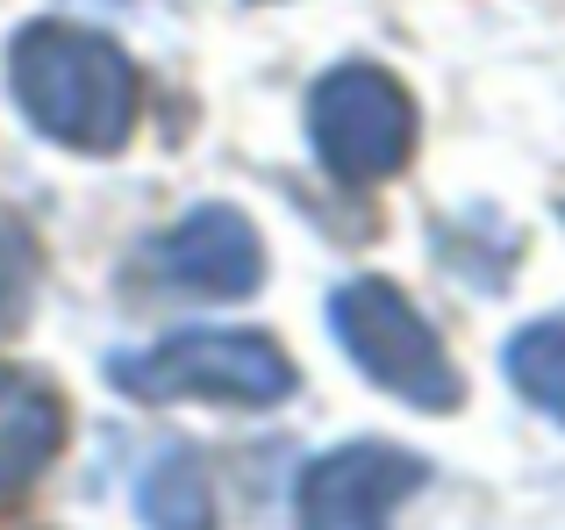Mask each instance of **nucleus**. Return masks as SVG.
<instances>
[{
  "label": "nucleus",
  "mask_w": 565,
  "mask_h": 530,
  "mask_svg": "<svg viewBox=\"0 0 565 530\" xmlns=\"http://www.w3.org/2000/svg\"><path fill=\"white\" fill-rule=\"evenodd\" d=\"M429 480V466L401 445H344L301 474V530H386L401 502Z\"/></svg>",
  "instance_id": "39448f33"
},
{
  "label": "nucleus",
  "mask_w": 565,
  "mask_h": 530,
  "mask_svg": "<svg viewBox=\"0 0 565 530\" xmlns=\"http://www.w3.org/2000/svg\"><path fill=\"white\" fill-rule=\"evenodd\" d=\"M308 137L330 180L373 187L408 166L415 151V108L380 65H337L308 94Z\"/></svg>",
  "instance_id": "20e7f679"
},
{
  "label": "nucleus",
  "mask_w": 565,
  "mask_h": 530,
  "mask_svg": "<svg viewBox=\"0 0 565 530\" xmlns=\"http://www.w3.org/2000/svg\"><path fill=\"white\" fill-rule=\"evenodd\" d=\"M501 373L515 380V394H523L530 409H544L552 423H565V322H530V330L509 337V351H501Z\"/></svg>",
  "instance_id": "1a4fd4ad"
},
{
  "label": "nucleus",
  "mask_w": 565,
  "mask_h": 530,
  "mask_svg": "<svg viewBox=\"0 0 565 530\" xmlns=\"http://www.w3.org/2000/svg\"><path fill=\"white\" fill-rule=\"evenodd\" d=\"M57 445H65V402L36 373L0 365V502L29 488Z\"/></svg>",
  "instance_id": "0eeeda50"
},
{
  "label": "nucleus",
  "mask_w": 565,
  "mask_h": 530,
  "mask_svg": "<svg viewBox=\"0 0 565 530\" xmlns=\"http://www.w3.org/2000/svg\"><path fill=\"white\" fill-rule=\"evenodd\" d=\"M330 330L380 394H394L408 409H458V394H466L458 388V365L444 359L437 330L415 316V301L401 287H386V279L337 287L330 294Z\"/></svg>",
  "instance_id": "7ed1b4c3"
},
{
  "label": "nucleus",
  "mask_w": 565,
  "mask_h": 530,
  "mask_svg": "<svg viewBox=\"0 0 565 530\" xmlns=\"http://www.w3.org/2000/svg\"><path fill=\"white\" fill-rule=\"evenodd\" d=\"M143 273L172 294H207V301H236L265 279V244L236 209L207 201V209L180 215L166 237L143 252Z\"/></svg>",
  "instance_id": "423d86ee"
},
{
  "label": "nucleus",
  "mask_w": 565,
  "mask_h": 530,
  "mask_svg": "<svg viewBox=\"0 0 565 530\" xmlns=\"http://www.w3.org/2000/svg\"><path fill=\"white\" fill-rule=\"evenodd\" d=\"M29 294H36V252L14 223H0V337L29 316Z\"/></svg>",
  "instance_id": "9d476101"
},
{
  "label": "nucleus",
  "mask_w": 565,
  "mask_h": 530,
  "mask_svg": "<svg viewBox=\"0 0 565 530\" xmlns=\"http://www.w3.org/2000/svg\"><path fill=\"white\" fill-rule=\"evenodd\" d=\"M137 509L151 530H215V488L193 452H158L137 480Z\"/></svg>",
  "instance_id": "6e6552de"
},
{
  "label": "nucleus",
  "mask_w": 565,
  "mask_h": 530,
  "mask_svg": "<svg viewBox=\"0 0 565 530\" xmlns=\"http://www.w3.org/2000/svg\"><path fill=\"white\" fill-rule=\"evenodd\" d=\"M8 86L22 115L65 151H115L137 129V65L122 43L79 22H29L8 43Z\"/></svg>",
  "instance_id": "f257e3e1"
},
{
  "label": "nucleus",
  "mask_w": 565,
  "mask_h": 530,
  "mask_svg": "<svg viewBox=\"0 0 565 530\" xmlns=\"http://www.w3.org/2000/svg\"><path fill=\"white\" fill-rule=\"evenodd\" d=\"M108 380L137 402H230L273 409L294 394V359L258 330H180L151 351H115Z\"/></svg>",
  "instance_id": "f03ea898"
}]
</instances>
